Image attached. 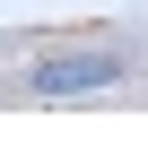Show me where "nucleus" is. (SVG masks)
I'll return each instance as SVG.
<instances>
[{
    "label": "nucleus",
    "mask_w": 148,
    "mask_h": 156,
    "mask_svg": "<svg viewBox=\"0 0 148 156\" xmlns=\"http://www.w3.org/2000/svg\"><path fill=\"white\" fill-rule=\"evenodd\" d=\"M113 78H131V52L122 44H61V52H35L26 61V95H96L113 87Z\"/></svg>",
    "instance_id": "obj_1"
}]
</instances>
